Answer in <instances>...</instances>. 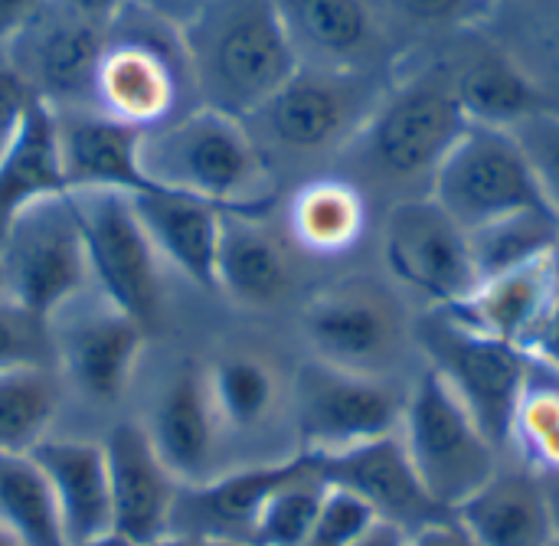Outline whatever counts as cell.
<instances>
[{"label":"cell","mask_w":559,"mask_h":546,"mask_svg":"<svg viewBox=\"0 0 559 546\" xmlns=\"http://www.w3.org/2000/svg\"><path fill=\"white\" fill-rule=\"evenodd\" d=\"M147 328L121 314L102 298V308L79 314L56 337V360H62L72 387L92 403H118L134 377Z\"/></svg>","instance_id":"cell-22"},{"label":"cell","mask_w":559,"mask_h":546,"mask_svg":"<svg viewBox=\"0 0 559 546\" xmlns=\"http://www.w3.org/2000/svg\"><path fill=\"white\" fill-rule=\"evenodd\" d=\"M534 357L544 360V364H550L559 373V305L557 314H554V324H550V331H547V337H544V344H540V351Z\"/></svg>","instance_id":"cell-46"},{"label":"cell","mask_w":559,"mask_h":546,"mask_svg":"<svg viewBox=\"0 0 559 546\" xmlns=\"http://www.w3.org/2000/svg\"><path fill=\"white\" fill-rule=\"evenodd\" d=\"M409 383L328 367L305 357L292 370L288 419L301 455H334L400 432Z\"/></svg>","instance_id":"cell-7"},{"label":"cell","mask_w":559,"mask_h":546,"mask_svg":"<svg viewBox=\"0 0 559 546\" xmlns=\"http://www.w3.org/2000/svg\"><path fill=\"white\" fill-rule=\"evenodd\" d=\"M468 124L442 49L416 52L396 66L334 170L350 177L383 213L393 203L429 197L436 170Z\"/></svg>","instance_id":"cell-1"},{"label":"cell","mask_w":559,"mask_h":546,"mask_svg":"<svg viewBox=\"0 0 559 546\" xmlns=\"http://www.w3.org/2000/svg\"><path fill=\"white\" fill-rule=\"evenodd\" d=\"M59 193H69V187L59 161L56 111L46 102L33 98L20 121V131L0 154V236L20 210Z\"/></svg>","instance_id":"cell-29"},{"label":"cell","mask_w":559,"mask_h":546,"mask_svg":"<svg viewBox=\"0 0 559 546\" xmlns=\"http://www.w3.org/2000/svg\"><path fill=\"white\" fill-rule=\"evenodd\" d=\"M357 546H406V534H400L386 524H373V531Z\"/></svg>","instance_id":"cell-47"},{"label":"cell","mask_w":559,"mask_h":546,"mask_svg":"<svg viewBox=\"0 0 559 546\" xmlns=\"http://www.w3.org/2000/svg\"><path fill=\"white\" fill-rule=\"evenodd\" d=\"M144 432L180 485H200L216 475L219 419L210 400L206 370L197 360H183L167 377Z\"/></svg>","instance_id":"cell-20"},{"label":"cell","mask_w":559,"mask_h":546,"mask_svg":"<svg viewBox=\"0 0 559 546\" xmlns=\"http://www.w3.org/2000/svg\"><path fill=\"white\" fill-rule=\"evenodd\" d=\"M547 491H550V505H554V518H557V534H559V478H544Z\"/></svg>","instance_id":"cell-50"},{"label":"cell","mask_w":559,"mask_h":546,"mask_svg":"<svg viewBox=\"0 0 559 546\" xmlns=\"http://www.w3.org/2000/svg\"><path fill=\"white\" fill-rule=\"evenodd\" d=\"M311 459L324 485L354 495L370 508L377 524H386L406 537L449 514L426 491L419 472L406 455L400 432L334 455H311Z\"/></svg>","instance_id":"cell-14"},{"label":"cell","mask_w":559,"mask_h":546,"mask_svg":"<svg viewBox=\"0 0 559 546\" xmlns=\"http://www.w3.org/2000/svg\"><path fill=\"white\" fill-rule=\"evenodd\" d=\"M400 439L426 491L449 514L459 511L508 459L429 367L409 383Z\"/></svg>","instance_id":"cell-6"},{"label":"cell","mask_w":559,"mask_h":546,"mask_svg":"<svg viewBox=\"0 0 559 546\" xmlns=\"http://www.w3.org/2000/svg\"><path fill=\"white\" fill-rule=\"evenodd\" d=\"M390 79L393 72L301 62L295 75L255 115L246 118V124H259L249 131L269 164L272 157H288L295 164H337Z\"/></svg>","instance_id":"cell-5"},{"label":"cell","mask_w":559,"mask_h":546,"mask_svg":"<svg viewBox=\"0 0 559 546\" xmlns=\"http://www.w3.org/2000/svg\"><path fill=\"white\" fill-rule=\"evenodd\" d=\"M554 546H559V541H557V544H554Z\"/></svg>","instance_id":"cell-53"},{"label":"cell","mask_w":559,"mask_h":546,"mask_svg":"<svg viewBox=\"0 0 559 546\" xmlns=\"http://www.w3.org/2000/svg\"><path fill=\"white\" fill-rule=\"evenodd\" d=\"M508 455L540 478H559V373L537 357H531V370L511 416Z\"/></svg>","instance_id":"cell-33"},{"label":"cell","mask_w":559,"mask_h":546,"mask_svg":"<svg viewBox=\"0 0 559 546\" xmlns=\"http://www.w3.org/2000/svg\"><path fill=\"white\" fill-rule=\"evenodd\" d=\"M301 462L305 455L292 452L278 462L216 472L200 485H180L167 534L252 546L249 541L262 505L282 482H288L301 468Z\"/></svg>","instance_id":"cell-16"},{"label":"cell","mask_w":559,"mask_h":546,"mask_svg":"<svg viewBox=\"0 0 559 546\" xmlns=\"http://www.w3.org/2000/svg\"><path fill=\"white\" fill-rule=\"evenodd\" d=\"M416 347L423 367H429L459 396L488 439L508 455V429L531 357L465 328L445 311L416 314Z\"/></svg>","instance_id":"cell-9"},{"label":"cell","mask_w":559,"mask_h":546,"mask_svg":"<svg viewBox=\"0 0 559 546\" xmlns=\"http://www.w3.org/2000/svg\"><path fill=\"white\" fill-rule=\"evenodd\" d=\"M59 161L69 193L79 190H151L141 170V131L92 108L56 111Z\"/></svg>","instance_id":"cell-24"},{"label":"cell","mask_w":559,"mask_h":546,"mask_svg":"<svg viewBox=\"0 0 559 546\" xmlns=\"http://www.w3.org/2000/svg\"><path fill=\"white\" fill-rule=\"evenodd\" d=\"M380 269L419 311H449L475 285L468 233L432 200H403L377 223Z\"/></svg>","instance_id":"cell-10"},{"label":"cell","mask_w":559,"mask_h":546,"mask_svg":"<svg viewBox=\"0 0 559 546\" xmlns=\"http://www.w3.org/2000/svg\"><path fill=\"white\" fill-rule=\"evenodd\" d=\"M485 29L527 72L544 105L559 111V0H518L498 7Z\"/></svg>","instance_id":"cell-31"},{"label":"cell","mask_w":559,"mask_h":546,"mask_svg":"<svg viewBox=\"0 0 559 546\" xmlns=\"http://www.w3.org/2000/svg\"><path fill=\"white\" fill-rule=\"evenodd\" d=\"M180 52L206 108L242 121L301 66L275 0H210L180 26Z\"/></svg>","instance_id":"cell-3"},{"label":"cell","mask_w":559,"mask_h":546,"mask_svg":"<svg viewBox=\"0 0 559 546\" xmlns=\"http://www.w3.org/2000/svg\"><path fill=\"white\" fill-rule=\"evenodd\" d=\"M429 197L465 229L544 206L527 161L508 128L468 124L436 170Z\"/></svg>","instance_id":"cell-12"},{"label":"cell","mask_w":559,"mask_h":546,"mask_svg":"<svg viewBox=\"0 0 559 546\" xmlns=\"http://www.w3.org/2000/svg\"><path fill=\"white\" fill-rule=\"evenodd\" d=\"M373 524H377V518L370 514V508L364 501L328 485L318 521H314L311 537L305 546H357L373 531Z\"/></svg>","instance_id":"cell-40"},{"label":"cell","mask_w":559,"mask_h":546,"mask_svg":"<svg viewBox=\"0 0 559 546\" xmlns=\"http://www.w3.org/2000/svg\"><path fill=\"white\" fill-rule=\"evenodd\" d=\"M131 206L160 262H170L200 288H216V249L223 229L219 206L160 187L131 193Z\"/></svg>","instance_id":"cell-28"},{"label":"cell","mask_w":559,"mask_h":546,"mask_svg":"<svg viewBox=\"0 0 559 546\" xmlns=\"http://www.w3.org/2000/svg\"><path fill=\"white\" fill-rule=\"evenodd\" d=\"M29 455L52 488L66 544L79 546L111 534V491L102 442L46 436Z\"/></svg>","instance_id":"cell-27"},{"label":"cell","mask_w":559,"mask_h":546,"mask_svg":"<svg viewBox=\"0 0 559 546\" xmlns=\"http://www.w3.org/2000/svg\"><path fill=\"white\" fill-rule=\"evenodd\" d=\"M102 446L108 462L111 534H121L141 546L167 537L180 482L167 472V465L154 452L144 426L138 423L115 426Z\"/></svg>","instance_id":"cell-17"},{"label":"cell","mask_w":559,"mask_h":546,"mask_svg":"<svg viewBox=\"0 0 559 546\" xmlns=\"http://www.w3.org/2000/svg\"><path fill=\"white\" fill-rule=\"evenodd\" d=\"M151 546H246V544H229V541H206V537H183V534H167V537L154 541Z\"/></svg>","instance_id":"cell-48"},{"label":"cell","mask_w":559,"mask_h":546,"mask_svg":"<svg viewBox=\"0 0 559 546\" xmlns=\"http://www.w3.org/2000/svg\"><path fill=\"white\" fill-rule=\"evenodd\" d=\"M491 3V13L498 10V7H508V3H518V0H488Z\"/></svg>","instance_id":"cell-52"},{"label":"cell","mask_w":559,"mask_h":546,"mask_svg":"<svg viewBox=\"0 0 559 546\" xmlns=\"http://www.w3.org/2000/svg\"><path fill=\"white\" fill-rule=\"evenodd\" d=\"M396 59L429 52L491 16L488 0H367Z\"/></svg>","instance_id":"cell-32"},{"label":"cell","mask_w":559,"mask_h":546,"mask_svg":"<svg viewBox=\"0 0 559 546\" xmlns=\"http://www.w3.org/2000/svg\"><path fill=\"white\" fill-rule=\"evenodd\" d=\"M46 0H0V46L13 39Z\"/></svg>","instance_id":"cell-43"},{"label":"cell","mask_w":559,"mask_h":546,"mask_svg":"<svg viewBox=\"0 0 559 546\" xmlns=\"http://www.w3.org/2000/svg\"><path fill=\"white\" fill-rule=\"evenodd\" d=\"M406 546H481L455 514H445L426 527H419L416 534L406 537Z\"/></svg>","instance_id":"cell-42"},{"label":"cell","mask_w":559,"mask_h":546,"mask_svg":"<svg viewBox=\"0 0 559 546\" xmlns=\"http://www.w3.org/2000/svg\"><path fill=\"white\" fill-rule=\"evenodd\" d=\"M288 36L311 66L396 72L400 59L367 0H275Z\"/></svg>","instance_id":"cell-19"},{"label":"cell","mask_w":559,"mask_h":546,"mask_svg":"<svg viewBox=\"0 0 559 546\" xmlns=\"http://www.w3.org/2000/svg\"><path fill=\"white\" fill-rule=\"evenodd\" d=\"M377 219L373 200L341 170L308 177L288 200V239L311 259L350 256Z\"/></svg>","instance_id":"cell-26"},{"label":"cell","mask_w":559,"mask_h":546,"mask_svg":"<svg viewBox=\"0 0 559 546\" xmlns=\"http://www.w3.org/2000/svg\"><path fill=\"white\" fill-rule=\"evenodd\" d=\"M206 387L223 429L255 432L275 419L282 403H288L292 380L285 387V377L272 357L249 347H233L210 364Z\"/></svg>","instance_id":"cell-30"},{"label":"cell","mask_w":559,"mask_h":546,"mask_svg":"<svg viewBox=\"0 0 559 546\" xmlns=\"http://www.w3.org/2000/svg\"><path fill=\"white\" fill-rule=\"evenodd\" d=\"M151 10L164 20V23H174V26H183L193 13H200L210 0H147Z\"/></svg>","instance_id":"cell-45"},{"label":"cell","mask_w":559,"mask_h":546,"mask_svg":"<svg viewBox=\"0 0 559 546\" xmlns=\"http://www.w3.org/2000/svg\"><path fill=\"white\" fill-rule=\"evenodd\" d=\"M177 72L164 49L147 39H118L105 43V52L95 69V111L151 131L167 121L177 105Z\"/></svg>","instance_id":"cell-25"},{"label":"cell","mask_w":559,"mask_h":546,"mask_svg":"<svg viewBox=\"0 0 559 546\" xmlns=\"http://www.w3.org/2000/svg\"><path fill=\"white\" fill-rule=\"evenodd\" d=\"M468 252L478 282L524 269L559 252V219L547 206H531L501 219H491L468 233Z\"/></svg>","instance_id":"cell-34"},{"label":"cell","mask_w":559,"mask_h":546,"mask_svg":"<svg viewBox=\"0 0 559 546\" xmlns=\"http://www.w3.org/2000/svg\"><path fill=\"white\" fill-rule=\"evenodd\" d=\"M508 131L527 161V170L540 190L544 206L559 219V111L554 108L531 111L521 121H514Z\"/></svg>","instance_id":"cell-38"},{"label":"cell","mask_w":559,"mask_h":546,"mask_svg":"<svg viewBox=\"0 0 559 546\" xmlns=\"http://www.w3.org/2000/svg\"><path fill=\"white\" fill-rule=\"evenodd\" d=\"M92 285L85 236L69 193L29 203L0 236L3 298L52 321Z\"/></svg>","instance_id":"cell-8"},{"label":"cell","mask_w":559,"mask_h":546,"mask_svg":"<svg viewBox=\"0 0 559 546\" xmlns=\"http://www.w3.org/2000/svg\"><path fill=\"white\" fill-rule=\"evenodd\" d=\"M216 288L246 311H275L295 295L298 262L262 213H223Z\"/></svg>","instance_id":"cell-21"},{"label":"cell","mask_w":559,"mask_h":546,"mask_svg":"<svg viewBox=\"0 0 559 546\" xmlns=\"http://www.w3.org/2000/svg\"><path fill=\"white\" fill-rule=\"evenodd\" d=\"M452 514L481 546H554L559 541L547 482L511 455Z\"/></svg>","instance_id":"cell-23"},{"label":"cell","mask_w":559,"mask_h":546,"mask_svg":"<svg viewBox=\"0 0 559 546\" xmlns=\"http://www.w3.org/2000/svg\"><path fill=\"white\" fill-rule=\"evenodd\" d=\"M69 197L85 236L92 282L102 298L138 324L154 328L164 305L160 256L131 206V193L79 190Z\"/></svg>","instance_id":"cell-11"},{"label":"cell","mask_w":559,"mask_h":546,"mask_svg":"<svg viewBox=\"0 0 559 546\" xmlns=\"http://www.w3.org/2000/svg\"><path fill=\"white\" fill-rule=\"evenodd\" d=\"M33 92L23 82V75L13 69L10 56L0 52V154L10 147L13 134L20 131V121L26 115V108L33 105Z\"/></svg>","instance_id":"cell-41"},{"label":"cell","mask_w":559,"mask_h":546,"mask_svg":"<svg viewBox=\"0 0 559 546\" xmlns=\"http://www.w3.org/2000/svg\"><path fill=\"white\" fill-rule=\"evenodd\" d=\"M56 3L69 7L72 13H79V16L92 20V23L108 26V23L121 13V7H124L128 0H56Z\"/></svg>","instance_id":"cell-44"},{"label":"cell","mask_w":559,"mask_h":546,"mask_svg":"<svg viewBox=\"0 0 559 546\" xmlns=\"http://www.w3.org/2000/svg\"><path fill=\"white\" fill-rule=\"evenodd\" d=\"M52 360H56L52 321L0 295V373L52 367Z\"/></svg>","instance_id":"cell-39"},{"label":"cell","mask_w":559,"mask_h":546,"mask_svg":"<svg viewBox=\"0 0 559 546\" xmlns=\"http://www.w3.org/2000/svg\"><path fill=\"white\" fill-rule=\"evenodd\" d=\"M0 524L20 546H69L52 488L29 452H0Z\"/></svg>","instance_id":"cell-35"},{"label":"cell","mask_w":559,"mask_h":546,"mask_svg":"<svg viewBox=\"0 0 559 546\" xmlns=\"http://www.w3.org/2000/svg\"><path fill=\"white\" fill-rule=\"evenodd\" d=\"M0 546H20V541H16V537H13V534L3 527V524H0Z\"/></svg>","instance_id":"cell-51"},{"label":"cell","mask_w":559,"mask_h":546,"mask_svg":"<svg viewBox=\"0 0 559 546\" xmlns=\"http://www.w3.org/2000/svg\"><path fill=\"white\" fill-rule=\"evenodd\" d=\"M559 305V252L524 269L481 278L455 308V321L534 357L554 324Z\"/></svg>","instance_id":"cell-15"},{"label":"cell","mask_w":559,"mask_h":546,"mask_svg":"<svg viewBox=\"0 0 559 546\" xmlns=\"http://www.w3.org/2000/svg\"><path fill=\"white\" fill-rule=\"evenodd\" d=\"M416 314L419 308L383 269H357L324 282L305 298L298 334L311 360L413 383L423 370Z\"/></svg>","instance_id":"cell-2"},{"label":"cell","mask_w":559,"mask_h":546,"mask_svg":"<svg viewBox=\"0 0 559 546\" xmlns=\"http://www.w3.org/2000/svg\"><path fill=\"white\" fill-rule=\"evenodd\" d=\"M59 380L52 367L3 370L0 373V452L26 455L33 452L56 423L59 413Z\"/></svg>","instance_id":"cell-36"},{"label":"cell","mask_w":559,"mask_h":546,"mask_svg":"<svg viewBox=\"0 0 559 546\" xmlns=\"http://www.w3.org/2000/svg\"><path fill=\"white\" fill-rule=\"evenodd\" d=\"M105 43L108 26L46 0L36 16L13 39H7V56L39 102L52 111H72L79 98L95 88V69Z\"/></svg>","instance_id":"cell-13"},{"label":"cell","mask_w":559,"mask_h":546,"mask_svg":"<svg viewBox=\"0 0 559 546\" xmlns=\"http://www.w3.org/2000/svg\"><path fill=\"white\" fill-rule=\"evenodd\" d=\"M439 49L449 59L459 105L472 124L511 128L524 115L547 108L527 72L485 29V23L459 33Z\"/></svg>","instance_id":"cell-18"},{"label":"cell","mask_w":559,"mask_h":546,"mask_svg":"<svg viewBox=\"0 0 559 546\" xmlns=\"http://www.w3.org/2000/svg\"><path fill=\"white\" fill-rule=\"evenodd\" d=\"M328 495V485L321 482L314 459L305 455L301 468L282 482L269 501L262 505L255 527H252V546H305L311 537V527L318 521L321 501Z\"/></svg>","instance_id":"cell-37"},{"label":"cell","mask_w":559,"mask_h":546,"mask_svg":"<svg viewBox=\"0 0 559 546\" xmlns=\"http://www.w3.org/2000/svg\"><path fill=\"white\" fill-rule=\"evenodd\" d=\"M138 157L151 187L206 200L223 213H262L275 197V170L249 124L206 105L141 131Z\"/></svg>","instance_id":"cell-4"},{"label":"cell","mask_w":559,"mask_h":546,"mask_svg":"<svg viewBox=\"0 0 559 546\" xmlns=\"http://www.w3.org/2000/svg\"><path fill=\"white\" fill-rule=\"evenodd\" d=\"M79 546H141V544H134V541H128V537H121V534H105V537H95V541H88V544H79Z\"/></svg>","instance_id":"cell-49"}]
</instances>
